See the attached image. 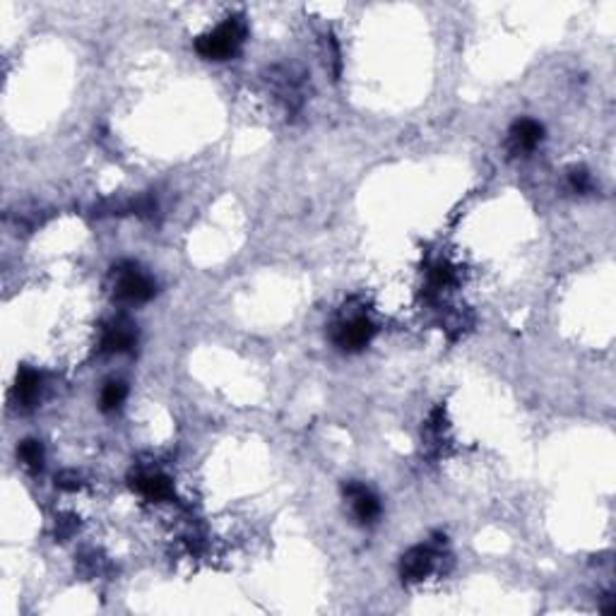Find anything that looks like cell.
<instances>
[{
	"mask_svg": "<svg viewBox=\"0 0 616 616\" xmlns=\"http://www.w3.org/2000/svg\"><path fill=\"white\" fill-rule=\"evenodd\" d=\"M344 494H347V498L351 501V508H354L357 520L364 522V525H371V522L378 520V515H381V504H378V498L373 497L364 484L351 481V484L344 487Z\"/></svg>",
	"mask_w": 616,
	"mask_h": 616,
	"instance_id": "obj_6",
	"label": "cell"
},
{
	"mask_svg": "<svg viewBox=\"0 0 616 616\" xmlns=\"http://www.w3.org/2000/svg\"><path fill=\"white\" fill-rule=\"evenodd\" d=\"M373 335H376L373 323H371L368 318L359 316V318H351V320H347V323H343V326H337L333 340L343 351H359L371 343V337H373Z\"/></svg>",
	"mask_w": 616,
	"mask_h": 616,
	"instance_id": "obj_2",
	"label": "cell"
},
{
	"mask_svg": "<svg viewBox=\"0 0 616 616\" xmlns=\"http://www.w3.org/2000/svg\"><path fill=\"white\" fill-rule=\"evenodd\" d=\"M133 489H135L137 494H142L147 501H157V504L172 501L173 498L172 480L164 477V474H157V472H154V474H140V477H135Z\"/></svg>",
	"mask_w": 616,
	"mask_h": 616,
	"instance_id": "obj_8",
	"label": "cell"
},
{
	"mask_svg": "<svg viewBox=\"0 0 616 616\" xmlns=\"http://www.w3.org/2000/svg\"><path fill=\"white\" fill-rule=\"evenodd\" d=\"M246 39V25L241 18H229L227 22L207 32V35L197 36L196 51L207 60H227L231 56H236L241 49V43Z\"/></svg>",
	"mask_w": 616,
	"mask_h": 616,
	"instance_id": "obj_1",
	"label": "cell"
},
{
	"mask_svg": "<svg viewBox=\"0 0 616 616\" xmlns=\"http://www.w3.org/2000/svg\"><path fill=\"white\" fill-rule=\"evenodd\" d=\"M154 282L142 274L140 270H120L119 284H116V294H119L123 301H130V304H145L154 296Z\"/></svg>",
	"mask_w": 616,
	"mask_h": 616,
	"instance_id": "obj_3",
	"label": "cell"
},
{
	"mask_svg": "<svg viewBox=\"0 0 616 616\" xmlns=\"http://www.w3.org/2000/svg\"><path fill=\"white\" fill-rule=\"evenodd\" d=\"M434 568V549L431 547H412L400 561V575L404 582H420L424 581Z\"/></svg>",
	"mask_w": 616,
	"mask_h": 616,
	"instance_id": "obj_4",
	"label": "cell"
},
{
	"mask_svg": "<svg viewBox=\"0 0 616 616\" xmlns=\"http://www.w3.org/2000/svg\"><path fill=\"white\" fill-rule=\"evenodd\" d=\"M126 397H128V388H126V383H123V381H109V383L102 388V397H99L102 412H106V414L119 412L120 404L126 403Z\"/></svg>",
	"mask_w": 616,
	"mask_h": 616,
	"instance_id": "obj_10",
	"label": "cell"
},
{
	"mask_svg": "<svg viewBox=\"0 0 616 616\" xmlns=\"http://www.w3.org/2000/svg\"><path fill=\"white\" fill-rule=\"evenodd\" d=\"M18 458L25 462V467L29 470H42L43 465V445L36 438H25L18 445Z\"/></svg>",
	"mask_w": 616,
	"mask_h": 616,
	"instance_id": "obj_11",
	"label": "cell"
},
{
	"mask_svg": "<svg viewBox=\"0 0 616 616\" xmlns=\"http://www.w3.org/2000/svg\"><path fill=\"white\" fill-rule=\"evenodd\" d=\"M568 186H571L574 193H590L592 190L590 172H588V169H582V166H574V169L568 172Z\"/></svg>",
	"mask_w": 616,
	"mask_h": 616,
	"instance_id": "obj_12",
	"label": "cell"
},
{
	"mask_svg": "<svg viewBox=\"0 0 616 616\" xmlns=\"http://www.w3.org/2000/svg\"><path fill=\"white\" fill-rule=\"evenodd\" d=\"M56 487L63 489V491H75L80 487V477L75 472H60L58 480H56Z\"/></svg>",
	"mask_w": 616,
	"mask_h": 616,
	"instance_id": "obj_13",
	"label": "cell"
},
{
	"mask_svg": "<svg viewBox=\"0 0 616 616\" xmlns=\"http://www.w3.org/2000/svg\"><path fill=\"white\" fill-rule=\"evenodd\" d=\"M42 393V376L36 373L35 368L22 366L18 371V381H15V397L22 407H35Z\"/></svg>",
	"mask_w": 616,
	"mask_h": 616,
	"instance_id": "obj_9",
	"label": "cell"
},
{
	"mask_svg": "<svg viewBox=\"0 0 616 616\" xmlns=\"http://www.w3.org/2000/svg\"><path fill=\"white\" fill-rule=\"evenodd\" d=\"M137 343V327L130 320H113L112 326L104 330L102 350L109 354H120V351H130Z\"/></svg>",
	"mask_w": 616,
	"mask_h": 616,
	"instance_id": "obj_7",
	"label": "cell"
},
{
	"mask_svg": "<svg viewBox=\"0 0 616 616\" xmlns=\"http://www.w3.org/2000/svg\"><path fill=\"white\" fill-rule=\"evenodd\" d=\"M542 137H544L542 123H537V120H532V119L515 120L513 128H511V133H508L511 152L513 154L532 152V150L542 142Z\"/></svg>",
	"mask_w": 616,
	"mask_h": 616,
	"instance_id": "obj_5",
	"label": "cell"
}]
</instances>
